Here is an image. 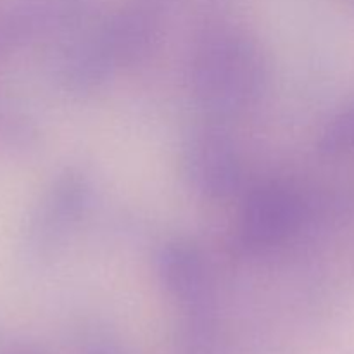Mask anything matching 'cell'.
I'll return each mask as SVG.
<instances>
[{"label":"cell","instance_id":"52a82bcc","mask_svg":"<svg viewBox=\"0 0 354 354\" xmlns=\"http://www.w3.org/2000/svg\"><path fill=\"white\" fill-rule=\"evenodd\" d=\"M318 151L328 159L354 158V99L325 124L318 140Z\"/></svg>","mask_w":354,"mask_h":354},{"label":"cell","instance_id":"3957f363","mask_svg":"<svg viewBox=\"0 0 354 354\" xmlns=\"http://www.w3.org/2000/svg\"><path fill=\"white\" fill-rule=\"evenodd\" d=\"M303 220L299 196L282 183L252 189L241 207L237 239L249 252H265L289 241Z\"/></svg>","mask_w":354,"mask_h":354},{"label":"cell","instance_id":"8992f818","mask_svg":"<svg viewBox=\"0 0 354 354\" xmlns=\"http://www.w3.org/2000/svg\"><path fill=\"white\" fill-rule=\"evenodd\" d=\"M158 277L165 289L190 308H199L209 301L211 275L203 254L183 242H171L159 251Z\"/></svg>","mask_w":354,"mask_h":354},{"label":"cell","instance_id":"6da1fadb","mask_svg":"<svg viewBox=\"0 0 354 354\" xmlns=\"http://www.w3.org/2000/svg\"><path fill=\"white\" fill-rule=\"evenodd\" d=\"M189 80L194 99L209 116H239L254 107L265 90V55L245 31L213 28L194 47Z\"/></svg>","mask_w":354,"mask_h":354},{"label":"cell","instance_id":"7a4b0ae2","mask_svg":"<svg viewBox=\"0 0 354 354\" xmlns=\"http://www.w3.org/2000/svg\"><path fill=\"white\" fill-rule=\"evenodd\" d=\"M182 162L190 187L206 199H227L241 189V154L221 127L196 128L183 144Z\"/></svg>","mask_w":354,"mask_h":354},{"label":"cell","instance_id":"5b68a950","mask_svg":"<svg viewBox=\"0 0 354 354\" xmlns=\"http://www.w3.org/2000/svg\"><path fill=\"white\" fill-rule=\"evenodd\" d=\"M88 203V185L76 173H66L55 180L38 204L30 225V245L44 249L55 245L80 220Z\"/></svg>","mask_w":354,"mask_h":354},{"label":"cell","instance_id":"277c9868","mask_svg":"<svg viewBox=\"0 0 354 354\" xmlns=\"http://www.w3.org/2000/svg\"><path fill=\"white\" fill-rule=\"evenodd\" d=\"M162 0H135L97 31L113 68L140 62L154 48L161 28Z\"/></svg>","mask_w":354,"mask_h":354}]
</instances>
